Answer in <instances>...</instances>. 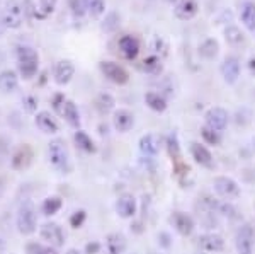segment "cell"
<instances>
[{
	"mask_svg": "<svg viewBox=\"0 0 255 254\" xmlns=\"http://www.w3.org/2000/svg\"><path fill=\"white\" fill-rule=\"evenodd\" d=\"M85 219H87L85 210H77L75 214H72V217H70V225H72L73 229H80L82 225H84Z\"/></svg>",
	"mask_w": 255,
	"mask_h": 254,
	"instance_id": "ab89813d",
	"label": "cell"
},
{
	"mask_svg": "<svg viewBox=\"0 0 255 254\" xmlns=\"http://www.w3.org/2000/svg\"><path fill=\"white\" fill-rule=\"evenodd\" d=\"M15 224H17V231L22 236H31L36 232V227H38V215H36V208L31 202H26L19 207Z\"/></svg>",
	"mask_w": 255,
	"mask_h": 254,
	"instance_id": "3957f363",
	"label": "cell"
},
{
	"mask_svg": "<svg viewBox=\"0 0 255 254\" xmlns=\"http://www.w3.org/2000/svg\"><path fill=\"white\" fill-rule=\"evenodd\" d=\"M73 73H75V67L70 60H60L55 67V82L58 85H67L72 80Z\"/></svg>",
	"mask_w": 255,
	"mask_h": 254,
	"instance_id": "d6986e66",
	"label": "cell"
},
{
	"mask_svg": "<svg viewBox=\"0 0 255 254\" xmlns=\"http://www.w3.org/2000/svg\"><path fill=\"white\" fill-rule=\"evenodd\" d=\"M225 39L228 41V44H232V46H240V44L245 41V34L242 32L240 27L228 26L225 29Z\"/></svg>",
	"mask_w": 255,
	"mask_h": 254,
	"instance_id": "1f68e13d",
	"label": "cell"
},
{
	"mask_svg": "<svg viewBox=\"0 0 255 254\" xmlns=\"http://www.w3.org/2000/svg\"><path fill=\"white\" fill-rule=\"evenodd\" d=\"M139 150L146 157H153L160 152V147H162V137L157 133H146L139 138Z\"/></svg>",
	"mask_w": 255,
	"mask_h": 254,
	"instance_id": "7c38bea8",
	"label": "cell"
},
{
	"mask_svg": "<svg viewBox=\"0 0 255 254\" xmlns=\"http://www.w3.org/2000/svg\"><path fill=\"white\" fill-rule=\"evenodd\" d=\"M106 249L109 254H123L126 249V237L119 232H113L106 239Z\"/></svg>",
	"mask_w": 255,
	"mask_h": 254,
	"instance_id": "603a6c76",
	"label": "cell"
},
{
	"mask_svg": "<svg viewBox=\"0 0 255 254\" xmlns=\"http://www.w3.org/2000/svg\"><path fill=\"white\" fill-rule=\"evenodd\" d=\"M145 102H146L148 108L153 109V111H157V113H163V111L167 109V101H165V97L160 96L158 92H153V91L146 92V94H145Z\"/></svg>",
	"mask_w": 255,
	"mask_h": 254,
	"instance_id": "d4e9b609",
	"label": "cell"
},
{
	"mask_svg": "<svg viewBox=\"0 0 255 254\" xmlns=\"http://www.w3.org/2000/svg\"><path fill=\"white\" fill-rule=\"evenodd\" d=\"M242 22L245 24V27L249 31H255V3L254 2H245L242 5Z\"/></svg>",
	"mask_w": 255,
	"mask_h": 254,
	"instance_id": "4316f807",
	"label": "cell"
},
{
	"mask_svg": "<svg viewBox=\"0 0 255 254\" xmlns=\"http://www.w3.org/2000/svg\"><path fill=\"white\" fill-rule=\"evenodd\" d=\"M167 149H168V155L172 157V161L180 162V145H179L177 133H170L167 137Z\"/></svg>",
	"mask_w": 255,
	"mask_h": 254,
	"instance_id": "836d02e7",
	"label": "cell"
},
{
	"mask_svg": "<svg viewBox=\"0 0 255 254\" xmlns=\"http://www.w3.org/2000/svg\"><path fill=\"white\" fill-rule=\"evenodd\" d=\"M114 104H116V102H114V97L111 96V94H108V92L99 94L97 99H96V108H97V111L101 114L111 113L114 109Z\"/></svg>",
	"mask_w": 255,
	"mask_h": 254,
	"instance_id": "f546056e",
	"label": "cell"
},
{
	"mask_svg": "<svg viewBox=\"0 0 255 254\" xmlns=\"http://www.w3.org/2000/svg\"><path fill=\"white\" fill-rule=\"evenodd\" d=\"M221 77L226 84H235L240 77V61L237 56H226L221 63Z\"/></svg>",
	"mask_w": 255,
	"mask_h": 254,
	"instance_id": "4fadbf2b",
	"label": "cell"
},
{
	"mask_svg": "<svg viewBox=\"0 0 255 254\" xmlns=\"http://www.w3.org/2000/svg\"><path fill=\"white\" fill-rule=\"evenodd\" d=\"M216 212H218L220 215L226 217V219H230V220L238 219V210H237L235 207H233L232 203H220V202H218Z\"/></svg>",
	"mask_w": 255,
	"mask_h": 254,
	"instance_id": "8d00e7d4",
	"label": "cell"
},
{
	"mask_svg": "<svg viewBox=\"0 0 255 254\" xmlns=\"http://www.w3.org/2000/svg\"><path fill=\"white\" fill-rule=\"evenodd\" d=\"M136 210H138V203L133 195L119 196V200L116 202V212L119 217H123V219H131V217L136 215Z\"/></svg>",
	"mask_w": 255,
	"mask_h": 254,
	"instance_id": "5bb4252c",
	"label": "cell"
},
{
	"mask_svg": "<svg viewBox=\"0 0 255 254\" xmlns=\"http://www.w3.org/2000/svg\"><path fill=\"white\" fill-rule=\"evenodd\" d=\"M73 140H75V143L79 145V149H82L87 154H94L97 150V147L92 138H90L85 132H82V130H77L75 135H73Z\"/></svg>",
	"mask_w": 255,
	"mask_h": 254,
	"instance_id": "484cf974",
	"label": "cell"
},
{
	"mask_svg": "<svg viewBox=\"0 0 255 254\" xmlns=\"http://www.w3.org/2000/svg\"><path fill=\"white\" fill-rule=\"evenodd\" d=\"M39 234H41V239L46 241V243L49 246H53V248H61V246L65 244V232H63V229H61L60 225L55 224V222L44 224L43 227H41Z\"/></svg>",
	"mask_w": 255,
	"mask_h": 254,
	"instance_id": "ba28073f",
	"label": "cell"
},
{
	"mask_svg": "<svg viewBox=\"0 0 255 254\" xmlns=\"http://www.w3.org/2000/svg\"><path fill=\"white\" fill-rule=\"evenodd\" d=\"M27 254H58L51 246H43L39 243H29L26 246Z\"/></svg>",
	"mask_w": 255,
	"mask_h": 254,
	"instance_id": "74e56055",
	"label": "cell"
},
{
	"mask_svg": "<svg viewBox=\"0 0 255 254\" xmlns=\"http://www.w3.org/2000/svg\"><path fill=\"white\" fill-rule=\"evenodd\" d=\"M204 120H206V126L221 133L226 128V125H228V113H226V109L215 106V108L208 109Z\"/></svg>",
	"mask_w": 255,
	"mask_h": 254,
	"instance_id": "30bf717a",
	"label": "cell"
},
{
	"mask_svg": "<svg viewBox=\"0 0 255 254\" xmlns=\"http://www.w3.org/2000/svg\"><path fill=\"white\" fill-rule=\"evenodd\" d=\"M5 29H7V26H5V24H3V20L0 19V38H2V36H3V32H5Z\"/></svg>",
	"mask_w": 255,
	"mask_h": 254,
	"instance_id": "bcb514c9",
	"label": "cell"
},
{
	"mask_svg": "<svg viewBox=\"0 0 255 254\" xmlns=\"http://www.w3.org/2000/svg\"><path fill=\"white\" fill-rule=\"evenodd\" d=\"M99 251H101V244L96 243V241H94V243H89L87 246H85V253H87V254H97Z\"/></svg>",
	"mask_w": 255,
	"mask_h": 254,
	"instance_id": "7bdbcfd3",
	"label": "cell"
},
{
	"mask_svg": "<svg viewBox=\"0 0 255 254\" xmlns=\"http://www.w3.org/2000/svg\"><path fill=\"white\" fill-rule=\"evenodd\" d=\"M199 248L206 253H220L225 249V239L220 234H204L199 237Z\"/></svg>",
	"mask_w": 255,
	"mask_h": 254,
	"instance_id": "ac0fdd59",
	"label": "cell"
},
{
	"mask_svg": "<svg viewBox=\"0 0 255 254\" xmlns=\"http://www.w3.org/2000/svg\"><path fill=\"white\" fill-rule=\"evenodd\" d=\"M99 68L104 73L106 79H109L111 82H114L118 85H125L129 80V73L126 72V68L121 67L116 61H101Z\"/></svg>",
	"mask_w": 255,
	"mask_h": 254,
	"instance_id": "5b68a950",
	"label": "cell"
},
{
	"mask_svg": "<svg viewBox=\"0 0 255 254\" xmlns=\"http://www.w3.org/2000/svg\"><path fill=\"white\" fill-rule=\"evenodd\" d=\"M172 222H174L175 231L180 236H191L192 231H194V219L189 214H184V212H175L172 215Z\"/></svg>",
	"mask_w": 255,
	"mask_h": 254,
	"instance_id": "e0dca14e",
	"label": "cell"
},
{
	"mask_svg": "<svg viewBox=\"0 0 255 254\" xmlns=\"http://www.w3.org/2000/svg\"><path fill=\"white\" fill-rule=\"evenodd\" d=\"M197 10H199L197 0H179L174 9V14L180 20H191L192 17H196Z\"/></svg>",
	"mask_w": 255,
	"mask_h": 254,
	"instance_id": "9a60e30c",
	"label": "cell"
},
{
	"mask_svg": "<svg viewBox=\"0 0 255 254\" xmlns=\"http://www.w3.org/2000/svg\"><path fill=\"white\" fill-rule=\"evenodd\" d=\"M254 241H255V232L254 227L250 224H244L237 232L235 237V246L238 254H254Z\"/></svg>",
	"mask_w": 255,
	"mask_h": 254,
	"instance_id": "8992f818",
	"label": "cell"
},
{
	"mask_svg": "<svg viewBox=\"0 0 255 254\" xmlns=\"http://www.w3.org/2000/svg\"><path fill=\"white\" fill-rule=\"evenodd\" d=\"M61 116L67 120V123L72 128H80V113H79V108H77V104L73 101H68L65 102L63 106V113H61Z\"/></svg>",
	"mask_w": 255,
	"mask_h": 254,
	"instance_id": "cb8c5ba5",
	"label": "cell"
},
{
	"mask_svg": "<svg viewBox=\"0 0 255 254\" xmlns=\"http://www.w3.org/2000/svg\"><path fill=\"white\" fill-rule=\"evenodd\" d=\"M34 121H36V126H38L43 133H56L60 130L58 123L51 116V113H48V111H39L36 114Z\"/></svg>",
	"mask_w": 255,
	"mask_h": 254,
	"instance_id": "44dd1931",
	"label": "cell"
},
{
	"mask_svg": "<svg viewBox=\"0 0 255 254\" xmlns=\"http://www.w3.org/2000/svg\"><path fill=\"white\" fill-rule=\"evenodd\" d=\"M141 70L150 73V75H158V73L162 72V61H160L157 55L146 56V58L141 61Z\"/></svg>",
	"mask_w": 255,
	"mask_h": 254,
	"instance_id": "4dcf8cb0",
	"label": "cell"
},
{
	"mask_svg": "<svg viewBox=\"0 0 255 254\" xmlns=\"http://www.w3.org/2000/svg\"><path fill=\"white\" fill-rule=\"evenodd\" d=\"M213 188L220 196H223L226 200H233L240 196V186L235 179L228 178V176H218L213 181Z\"/></svg>",
	"mask_w": 255,
	"mask_h": 254,
	"instance_id": "52a82bcc",
	"label": "cell"
},
{
	"mask_svg": "<svg viewBox=\"0 0 255 254\" xmlns=\"http://www.w3.org/2000/svg\"><path fill=\"white\" fill-rule=\"evenodd\" d=\"M32 159H34V152H32L31 145L22 143V145H19L17 149H15L14 155H12L10 166H12V169H14V171H24V169H27V167L31 166Z\"/></svg>",
	"mask_w": 255,
	"mask_h": 254,
	"instance_id": "9c48e42d",
	"label": "cell"
},
{
	"mask_svg": "<svg viewBox=\"0 0 255 254\" xmlns=\"http://www.w3.org/2000/svg\"><path fill=\"white\" fill-rule=\"evenodd\" d=\"M24 17H26V7L20 0H9L5 3L3 9V24L7 26V29H17L22 26Z\"/></svg>",
	"mask_w": 255,
	"mask_h": 254,
	"instance_id": "277c9868",
	"label": "cell"
},
{
	"mask_svg": "<svg viewBox=\"0 0 255 254\" xmlns=\"http://www.w3.org/2000/svg\"><path fill=\"white\" fill-rule=\"evenodd\" d=\"M191 154H192L194 161L199 164V166L208 167V169H211V167H213V155H211V152H209L204 145H201L199 142H192L191 143Z\"/></svg>",
	"mask_w": 255,
	"mask_h": 254,
	"instance_id": "ffe728a7",
	"label": "cell"
},
{
	"mask_svg": "<svg viewBox=\"0 0 255 254\" xmlns=\"http://www.w3.org/2000/svg\"><path fill=\"white\" fill-rule=\"evenodd\" d=\"M113 123L119 133H126L134 126V114L129 109H118L113 116Z\"/></svg>",
	"mask_w": 255,
	"mask_h": 254,
	"instance_id": "2e32d148",
	"label": "cell"
},
{
	"mask_svg": "<svg viewBox=\"0 0 255 254\" xmlns=\"http://www.w3.org/2000/svg\"><path fill=\"white\" fill-rule=\"evenodd\" d=\"M65 102H67V99H65L63 94H61V92L55 94V96H53V101H51L53 109H55V111L58 113V114H61V113H63V106H65Z\"/></svg>",
	"mask_w": 255,
	"mask_h": 254,
	"instance_id": "60d3db41",
	"label": "cell"
},
{
	"mask_svg": "<svg viewBox=\"0 0 255 254\" xmlns=\"http://www.w3.org/2000/svg\"><path fill=\"white\" fill-rule=\"evenodd\" d=\"M118 48H119V55L125 60H134L139 53V41L136 36L125 34L119 38Z\"/></svg>",
	"mask_w": 255,
	"mask_h": 254,
	"instance_id": "8fae6325",
	"label": "cell"
},
{
	"mask_svg": "<svg viewBox=\"0 0 255 254\" xmlns=\"http://www.w3.org/2000/svg\"><path fill=\"white\" fill-rule=\"evenodd\" d=\"M67 254H82V253L79 251V249H68Z\"/></svg>",
	"mask_w": 255,
	"mask_h": 254,
	"instance_id": "7dc6e473",
	"label": "cell"
},
{
	"mask_svg": "<svg viewBox=\"0 0 255 254\" xmlns=\"http://www.w3.org/2000/svg\"><path fill=\"white\" fill-rule=\"evenodd\" d=\"M218 50H220V44H218V41L213 39V38H208V39H204L203 43H201L199 55L203 56V58H206V60H213L218 55Z\"/></svg>",
	"mask_w": 255,
	"mask_h": 254,
	"instance_id": "f1b7e54d",
	"label": "cell"
},
{
	"mask_svg": "<svg viewBox=\"0 0 255 254\" xmlns=\"http://www.w3.org/2000/svg\"><path fill=\"white\" fill-rule=\"evenodd\" d=\"M249 70H250V73H252V75L255 77V55L249 60Z\"/></svg>",
	"mask_w": 255,
	"mask_h": 254,
	"instance_id": "f6af8a7d",
	"label": "cell"
},
{
	"mask_svg": "<svg viewBox=\"0 0 255 254\" xmlns=\"http://www.w3.org/2000/svg\"><path fill=\"white\" fill-rule=\"evenodd\" d=\"M165 2H168V3H174V2H179V0H165Z\"/></svg>",
	"mask_w": 255,
	"mask_h": 254,
	"instance_id": "c3c4849f",
	"label": "cell"
},
{
	"mask_svg": "<svg viewBox=\"0 0 255 254\" xmlns=\"http://www.w3.org/2000/svg\"><path fill=\"white\" fill-rule=\"evenodd\" d=\"M22 106H24V109H26L27 113H34L36 108H38V101H36L34 96H26L22 99Z\"/></svg>",
	"mask_w": 255,
	"mask_h": 254,
	"instance_id": "b9f144b4",
	"label": "cell"
},
{
	"mask_svg": "<svg viewBox=\"0 0 255 254\" xmlns=\"http://www.w3.org/2000/svg\"><path fill=\"white\" fill-rule=\"evenodd\" d=\"M84 7L92 17H101L106 12V2L104 0H82Z\"/></svg>",
	"mask_w": 255,
	"mask_h": 254,
	"instance_id": "d6a6232c",
	"label": "cell"
},
{
	"mask_svg": "<svg viewBox=\"0 0 255 254\" xmlns=\"http://www.w3.org/2000/svg\"><path fill=\"white\" fill-rule=\"evenodd\" d=\"M48 154H49V162H51V166L55 169H58L60 173H70L72 166H70L68 149L61 138H55V140L49 142Z\"/></svg>",
	"mask_w": 255,
	"mask_h": 254,
	"instance_id": "7a4b0ae2",
	"label": "cell"
},
{
	"mask_svg": "<svg viewBox=\"0 0 255 254\" xmlns=\"http://www.w3.org/2000/svg\"><path fill=\"white\" fill-rule=\"evenodd\" d=\"M19 87V77L14 70H3L0 73V91L10 94L15 92Z\"/></svg>",
	"mask_w": 255,
	"mask_h": 254,
	"instance_id": "7402d4cb",
	"label": "cell"
},
{
	"mask_svg": "<svg viewBox=\"0 0 255 254\" xmlns=\"http://www.w3.org/2000/svg\"><path fill=\"white\" fill-rule=\"evenodd\" d=\"M58 5V0H39V12L41 17H46V15L53 14Z\"/></svg>",
	"mask_w": 255,
	"mask_h": 254,
	"instance_id": "f35d334b",
	"label": "cell"
},
{
	"mask_svg": "<svg viewBox=\"0 0 255 254\" xmlns=\"http://www.w3.org/2000/svg\"><path fill=\"white\" fill-rule=\"evenodd\" d=\"M119 27V15L118 12H109L106 14V19L102 20V29L106 32H114Z\"/></svg>",
	"mask_w": 255,
	"mask_h": 254,
	"instance_id": "e575fe53",
	"label": "cell"
},
{
	"mask_svg": "<svg viewBox=\"0 0 255 254\" xmlns=\"http://www.w3.org/2000/svg\"><path fill=\"white\" fill-rule=\"evenodd\" d=\"M61 207H63V202H61L60 196H48L43 202V205H41V212L46 217H51V215L58 214L61 210Z\"/></svg>",
	"mask_w": 255,
	"mask_h": 254,
	"instance_id": "83f0119b",
	"label": "cell"
},
{
	"mask_svg": "<svg viewBox=\"0 0 255 254\" xmlns=\"http://www.w3.org/2000/svg\"><path fill=\"white\" fill-rule=\"evenodd\" d=\"M17 68L24 79H32L39 68V55L32 46L17 48Z\"/></svg>",
	"mask_w": 255,
	"mask_h": 254,
	"instance_id": "6da1fadb",
	"label": "cell"
},
{
	"mask_svg": "<svg viewBox=\"0 0 255 254\" xmlns=\"http://www.w3.org/2000/svg\"><path fill=\"white\" fill-rule=\"evenodd\" d=\"M201 137L204 138V142H208L209 145H220L221 143V135L220 132H215L209 126H203L201 128Z\"/></svg>",
	"mask_w": 255,
	"mask_h": 254,
	"instance_id": "d590c367",
	"label": "cell"
},
{
	"mask_svg": "<svg viewBox=\"0 0 255 254\" xmlns=\"http://www.w3.org/2000/svg\"><path fill=\"white\" fill-rule=\"evenodd\" d=\"M70 2H72V9H73V12H75L77 15H82V14H84V10H82L80 0H70Z\"/></svg>",
	"mask_w": 255,
	"mask_h": 254,
	"instance_id": "ee69618b",
	"label": "cell"
}]
</instances>
